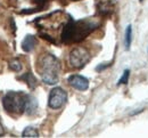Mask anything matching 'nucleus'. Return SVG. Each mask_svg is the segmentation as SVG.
I'll return each mask as SVG.
<instances>
[{"label": "nucleus", "mask_w": 148, "mask_h": 138, "mask_svg": "<svg viewBox=\"0 0 148 138\" xmlns=\"http://www.w3.org/2000/svg\"><path fill=\"white\" fill-rule=\"evenodd\" d=\"M98 27V23L91 20H70L65 24L62 32V41L67 42H79L88 37L93 30Z\"/></svg>", "instance_id": "f257e3e1"}, {"label": "nucleus", "mask_w": 148, "mask_h": 138, "mask_svg": "<svg viewBox=\"0 0 148 138\" xmlns=\"http://www.w3.org/2000/svg\"><path fill=\"white\" fill-rule=\"evenodd\" d=\"M37 69L41 79L46 84L53 86L58 82L60 63L58 58L53 54L47 53L43 56H41L38 60Z\"/></svg>", "instance_id": "f03ea898"}, {"label": "nucleus", "mask_w": 148, "mask_h": 138, "mask_svg": "<svg viewBox=\"0 0 148 138\" xmlns=\"http://www.w3.org/2000/svg\"><path fill=\"white\" fill-rule=\"evenodd\" d=\"M26 99L27 94L10 90L2 97V106L10 114H23L25 113Z\"/></svg>", "instance_id": "7ed1b4c3"}, {"label": "nucleus", "mask_w": 148, "mask_h": 138, "mask_svg": "<svg viewBox=\"0 0 148 138\" xmlns=\"http://www.w3.org/2000/svg\"><path fill=\"white\" fill-rule=\"evenodd\" d=\"M70 64L74 69H82L84 67L88 62L90 60L89 51L83 47H75L70 53Z\"/></svg>", "instance_id": "20e7f679"}, {"label": "nucleus", "mask_w": 148, "mask_h": 138, "mask_svg": "<svg viewBox=\"0 0 148 138\" xmlns=\"http://www.w3.org/2000/svg\"><path fill=\"white\" fill-rule=\"evenodd\" d=\"M67 102V93L60 88V87H55L51 89L49 97H48V106L51 110H58L65 105Z\"/></svg>", "instance_id": "39448f33"}, {"label": "nucleus", "mask_w": 148, "mask_h": 138, "mask_svg": "<svg viewBox=\"0 0 148 138\" xmlns=\"http://www.w3.org/2000/svg\"><path fill=\"white\" fill-rule=\"evenodd\" d=\"M67 82L71 87H73L74 89H76L79 91H86L89 88V80L80 74H73V76L69 77Z\"/></svg>", "instance_id": "423d86ee"}, {"label": "nucleus", "mask_w": 148, "mask_h": 138, "mask_svg": "<svg viewBox=\"0 0 148 138\" xmlns=\"http://www.w3.org/2000/svg\"><path fill=\"white\" fill-rule=\"evenodd\" d=\"M36 45H37L36 37L32 36V34H26L25 38L22 41V49L25 53H30L36 48Z\"/></svg>", "instance_id": "0eeeda50"}, {"label": "nucleus", "mask_w": 148, "mask_h": 138, "mask_svg": "<svg viewBox=\"0 0 148 138\" xmlns=\"http://www.w3.org/2000/svg\"><path fill=\"white\" fill-rule=\"evenodd\" d=\"M38 111V100L36 97L27 95V99H26V107H25V114L27 115H33L36 114Z\"/></svg>", "instance_id": "6e6552de"}, {"label": "nucleus", "mask_w": 148, "mask_h": 138, "mask_svg": "<svg viewBox=\"0 0 148 138\" xmlns=\"http://www.w3.org/2000/svg\"><path fill=\"white\" fill-rule=\"evenodd\" d=\"M19 79L23 80V81L29 86V88H31V89H34L38 86L37 78L33 76L32 72H26L25 74H23L22 77H19Z\"/></svg>", "instance_id": "1a4fd4ad"}, {"label": "nucleus", "mask_w": 148, "mask_h": 138, "mask_svg": "<svg viewBox=\"0 0 148 138\" xmlns=\"http://www.w3.org/2000/svg\"><path fill=\"white\" fill-rule=\"evenodd\" d=\"M131 42H132V25H128L125 29V33H124V45H125L127 50L130 49Z\"/></svg>", "instance_id": "9d476101"}, {"label": "nucleus", "mask_w": 148, "mask_h": 138, "mask_svg": "<svg viewBox=\"0 0 148 138\" xmlns=\"http://www.w3.org/2000/svg\"><path fill=\"white\" fill-rule=\"evenodd\" d=\"M22 137L24 138H29V137H33V138H37L39 137V133L36 128L33 127H26L22 134Z\"/></svg>", "instance_id": "9b49d317"}, {"label": "nucleus", "mask_w": 148, "mask_h": 138, "mask_svg": "<svg viewBox=\"0 0 148 138\" xmlns=\"http://www.w3.org/2000/svg\"><path fill=\"white\" fill-rule=\"evenodd\" d=\"M22 63L19 62L18 59H12L10 62H9V69L10 70H13V71H15V72H19V71H22Z\"/></svg>", "instance_id": "f8f14e48"}, {"label": "nucleus", "mask_w": 148, "mask_h": 138, "mask_svg": "<svg viewBox=\"0 0 148 138\" xmlns=\"http://www.w3.org/2000/svg\"><path fill=\"white\" fill-rule=\"evenodd\" d=\"M129 77H130V70H124V71H123L122 77L120 78L119 82H117V86L127 84V83H128V81H129Z\"/></svg>", "instance_id": "ddd939ff"}, {"label": "nucleus", "mask_w": 148, "mask_h": 138, "mask_svg": "<svg viewBox=\"0 0 148 138\" xmlns=\"http://www.w3.org/2000/svg\"><path fill=\"white\" fill-rule=\"evenodd\" d=\"M3 135V127H2V124H1V122H0V137Z\"/></svg>", "instance_id": "4468645a"}]
</instances>
